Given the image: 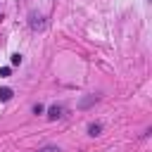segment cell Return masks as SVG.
<instances>
[{
  "mask_svg": "<svg viewBox=\"0 0 152 152\" xmlns=\"http://www.w3.org/2000/svg\"><path fill=\"white\" fill-rule=\"evenodd\" d=\"M38 152H59V147H55V145H48V147H43V150H38Z\"/></svg>",
  "mask_w": 152,
  "mask_h": 152,
  "instance_id": "5",
  "label": "cell"
},
{
  "mask_svg": "<svg viewBox=\"0 0 152 152\" xmlns=\"http://www.w3.org/2000/svg\"><path fill=\"white\" fill-rule=\"evenodd\" d=\"M28 26H31V28H43V26H45V21H43V17H40V14L31 12V14H28Z\"/></svg>",
  "mask_w": 152,
  "mask_h": 152,
  "instance_id": "1",
  "label": "cell"
},
{
  "mask_svg": "<svg viewBox=\"0 0 152 152\" xmlns=\"http://www.w3.org/2000/svg\"><path fill=\"white\" fill-rule=\"evenodd\" d=\"M100 131H102L100 124H90V126H88V133H90V135H100Z\"/></svg>",
  "mask_w": 152,
  "mask_h": 152,
  "instance_id": "4",
  "label": "cell"
},
{
  "mask_svg": "<svg viewBox=\"0 0 152 152\" xmlns=\"http://www.w3.org/2000/svg\"><path fill=\"white\" fill-rule=\"evenodd\" d=\"M10 97H12V88H0V100L7 102Z\"/></svg>",
  "mask_w": 152,
  "mask_h": 152,
  "instance_id": "3",
  "label": "cell"
},
{
  "mask_svg": "<svg viewBox=\"0 0 152 152\" xmlns=\"http://www.w3.org/2000/svg\"><path fill=\"white\" fill-rule=\"evenodd\" d=\"M62 112H64V109H62L59 104H52V107L48 109V119H50V121H55V119H59V116H62Z\"/></svg>",
  "mask_w": 152,
  "mask_h": 152,
  "instance_id": "2",
  "label": "cell"
},
{
  "mask_svg": "<svg viewBox=\"0 0 152 152\" xmlns=\"http://www.w3.org/2000/svg\"><path fill=\"white\" fill-rule=\"evenodd\" d=\"M12 64H21V55H12Z\"/></svg>",
  "mask_w": 152,
  "mask_h": 152,
  "instance_id": "6",
  "label": "cell"
},
{
  "mask_svg": "<svg viewBox=\"0 0 152 152\" xmlns=\"http://www.w3.org/2000/svg\"><path fill=\"white\" fill-rule=\"evenodd\" d=\"M0 76H10V66H2L0 69Z\"/></svg>",
  "mask_w": 152,
  "mask_h": 152,
  "instance_id": "7",
  "label": "cell"
}]
</instances>
